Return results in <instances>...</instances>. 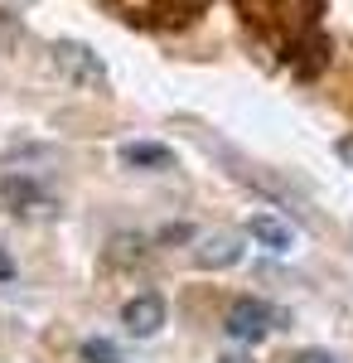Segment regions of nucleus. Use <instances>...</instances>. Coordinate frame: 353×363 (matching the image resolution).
Instances as JSON below:
<instances>
[{"mask_svg": "<svg viewBox=\"0 0 353 363\" xmlns=\"http://www.w3.org/2000/svg\"><path fill=\"white\" fill-rule=\"evenodd\" d=\"M232 5L247 20V29L262 44H271L281 58L305 49L320 29V0H232Z\"/></svg>", "mask_w": 353, "mask_h": 363, "instance_id": "obj_1", "label": "nucleus"}, {"mask_svg": "<svg viewBox=\"0 0 353 363\" xmlns=\"http://www.w3.org/2000/svg\"><path fill=\"white\" fill-rule=\"evenodd\" d=\"M140 29H184L194 15L208 10V0H107Z\"/></svg>", "mask_w": 353, "mask_h": 363, "instance_id": "obj_2", "label": "nucleus"}, {"mask_svg": "<svg viewBox=\"0 0 353 363\" xmlns=\"http://www.w3.org/2000/svg\"><path fill=\"white\" fill-rule=\"evenodd\" d=\"M54 63H58V73H63L68 83H78V87H102V83H107V68H102V58L92 54L87 44L58 39V44H54Z\"/></svg>", "mask_w": 353, "mask_h": 363, "instance_id": "obj_3", "label": "nucleus"}, {"mask_svg": "<svg viewBox=\"0 0 353 363\" xmlns=\"http://www.w3.org/2000/svg\"><path fill=\"white\" fill-rule=\"evenodd\" d=\"M271 325H276V310L267 301H257V296H242L228 310V335L237 339V344H262V339L271 335Z\"/></svg>", "mask_w": 353, "mask_h": 363, "instance_id": "obj_4", "label": "nucleus"}, {"mask_svg": "<svg viewBox=\"0 0 353 363\" xmlns=\"http://www.w3.org/2000/svg\"><path fill=\"white\" fill-rule=\"evenodd\" d=\"M121 325H126V335H131V339L160 335V325H164V301L155 296V291H145V296H131V301L121 306Z\"/></svg>", "mask_w": 353, "mask_h": 363, "instance_id": "obj_5", "label": "nucleus"}, {"mask_svg": "<svg viewBox=\"0 0 353 363\" xmlns=\"http://www.w3.org/2000/svg\"><path fill=\"white\" fill-rule=\"evenodd\" d=\"M242 238L237 233H213V238H203L198 247H194V262L203 267V272H223V267H237L242 262Z\"/></svg>", "mask_w": 353, "mask_h": 363, "instance_id": "obj_6", "label": "nucleus"}, {"mask_svg": "<svg viewBox=\"0 0 353 363\" xmlns=\"http://www.w3.org/2000/svg\"><path fill=\"white\" fill-rule=\"evenodd\" d=\"M247 233H252L262 247H271V252H291V247H296V228L286 223V218H271V213L247 218Z\"/></svg>", "mask_w": 353, "mask_h": 363, "instance_id": "obj_7", "label": "nucleus"}, {"mask_svg": "<svg viewBox=\"0 0 353 363\" xmlns=\"http://www.w3.org/2000/svg\"><path fill=\"white\" fill-rule=\"evenodd\" d=\"M121 160H126V165H150V169L174 165V155H169L164 145H121Z\"/></svg>", "mask_w": 353, "mask_h": 363, "instance_id": "obj_8", "label": "nucleus"}, {"mask_svg": "<svg viewBox=\"0 0 353 363\" xmlns=\"http://www.w3.org/2000/svg\"><path fill=\"white\" fill-rule=\"evenodd\" d=\"M10 44H20V20H15L10 10H0V54H5Z\"/></svg>", "mask_w": 353, "mask_h": 363, "instance_id": "obj_9", "label": "nucleus"}, {"mask_svg": "<svg viewBox=\"0 0 353 363\" xmlns=\"http://www.w3.org/2000/svg\"><path fill=\"white\" fill-rule=\"evenodd\" d=\"M82 359L87 363H116V354H111V344H102V339H87L82 344Z\"/></svg>", "mask_w": 353, "mask_h": 363, "instance_id": "obj_10", "label": "nucleus"}, {"mask_svg": "<svg viewBox=\"0 0 353 363\" xmlns=\"http://www.w3.org/2000/svg\"><path fill=\"white\" fill-rule=\"evenodd\" d=\"M339 160H344V165H353V136L339 140Z\"/></svg>", "mask_w": 353, "mask_h": 363, "instance_id": "obj_11", "label": "nucleus"}, {"mask_svg": "<svg viewBox=\"0 0 353 363\" xmlns=\"http://www.w3.org/2000/svg\"><path fill=\"white\" fill-rule=\"evenodd\" d=\"M296 363H334V359H329V354H320V349H310V354H300Z\"/></svg>", "mask_w": 353, "mask_h": 363, "instance_id": "obj_12", "label": "nucleus"}, {"mask_svg": "<svg viewBox=\"0 0 353 363\" xmlns=\"http://www.w3.org/2000/svg\"><path fill=\"white\" fill-rule=\"evenodd\" d=\"M10 277H15V262H10V257L0 252V281H10Z\"/></svg>", "mask_w": 353, "mask_h": 363, "instance_id": "obj_13", "label": "nucleus"}, {"mask_svg": "<svg viewBox=\"0 0 353 363\" xmlns=\"http://www.w3.org/2000/svg\"><path fill=\"white\" fill-rule=\"evenodd\" d=\"M228 363H247V359H228Z\"/></svg>", "mask_w": 353, "mask_h": 363, "instance_id": "obj_14", "label": "nucleus"}]
</instances>
